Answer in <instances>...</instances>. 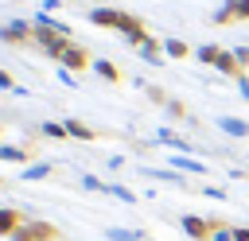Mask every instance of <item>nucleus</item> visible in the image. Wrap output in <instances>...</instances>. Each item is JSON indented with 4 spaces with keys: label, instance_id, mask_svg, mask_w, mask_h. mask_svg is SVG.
<instances>
[{
    "label": "nucleus",
    "instance_id": "obj_4",
    "mask_svg": "<svg viewBox=\"0 0 249 241\" xmlns=\"http://www.w3.org/2000/svg\"><path fill=\"white\" fill-rule=\"evenodd\" d=\"M58 62H62L66 70H86V66H89V54H86L82 47H74V43H70V47L58 54Z\"/></svg>",
    "mask_w": 249,
    "mask_h": 241
},
{
    "label": "nucleus",
    "instance_id": "obj_9",
    "mask_svg": "<svg viewBox=\"0 0 249 241\" xmlns=\"http://www.w3.org/2000/svg\"><path fill=\"white\" fill-rule=\"evenodd\" d=\"M66 128H70V132H74V136H82V140H93V132H89V128H86V124H78V120H70V124H66Z\"/></svg>",
    "mask_w": 249,
    "mask_h": 241
},
{
    "label": "nucleus",
    "instance_id": "obj_11",
    "mask_svg": "<svg viewBox=\"0 0 249 241\" xmlns=\"http://www.w3.org/2000/svg\"><path fill=\"white\" fill-rule=\"evenodd\" d=\"M233 241H249V229L245 225H233Z\"/></svg>",
    "mask_w": 249,
    "mask_h": 241
},
{
    "label": "nucleus",
    "instance_id": "obj_3",
    "mask_svg": "<svg viewBox=\"0 0 249 241\" xmlns=\"http://www.w3.org/2000/svg\"><path fill=\"white\" fill-rule=\"evenodd\" d=\"M202 58H206L210 66H218V70H226L230 78H241V74H245V70H241V58H230L226 51H214V47H206V51H202Z\"/></svg>",
    "mask_w": 249,
    "mask_h": 241
},
{
    "label": "nucleus",
    "instance_id": "obj_7",
    "mask_svg": "<svg viewBox=\"0 0 249 241\" xmlns=\"http://www.w3.org/2000/svg\"><path fill=\"white\" fill-rule=\"evenodd\" d=\"M237 19H249V0H230L226 12H218V23H237Z\"/></svg>",
    "mask_w": 249,
    "mask_h": 241
},
{
    "label": "nucleus",
    "instance_id": "obj_5",
    "mask_svg": "<svg viewBox=\"0 0 249 241\" xmlns=\"http://www.w3.org/2000/svg\"><path fill=\"white\" fill-rule=\"evenodd\" d=\"M16 241H54V225H43V222L23 225V229L16 233Z\"/></svg>",
    "mask_w": 249,
    "mask_h": 241
},
{
    "label": "nucleus",
    "instance_id": "obj_2",
    "mask_svg": "<svg viewBox=\"0 0 249 241\" xmlns=\"http://www.w3.org/2000/svg\"><path fill=\"white\" fill-rule=\"evenodd\" d=\"M31 35H35V43H39L51 58H58V54L70 47V35H66L62 27H51V23H35V27H31Z\"/></svg>",
    "mask_w": 249,
    "mask_h": 241
},
{
    "label": "nucleus",
    "instance_id": "obj_6",
    "mask_svg": "<svg viewBox=\"0 0 249 241\" xmlns=\"http://www.w3.org/2000/svg\"><path fill=\"white\" fill-rule=\"evenodd\" d=\"M23 225H27V222H23L19 210H0V233H4V237H16Z\"/></svg>",
    "mask_w": 249,
    "mask_h": 241
},
{
    "label": "nucleus",
    "instance_id": "obj_10",
    "mask_svg": "<svg viewBox=\"0 0 249 241\" xmlns=\"http://www.w3.org/2000/svg\"><path fill=\"white\" fill-rule=\"evenodd\" d=\"M97 70H101V74H105V78H113V82H117V78H121V74H117V70H113V66H109V62H101V66H97Z\"/></svg>",
    "mask_w": 249,
    "mask_h": 241
},
{
    "label": "nucleus",
    "instance_id": "obj_8",
    "mask_svg": "<svg viewBox=\"0 0 249 241\" xmlns=\"http://www.w3.org/2000/svg\"><path fill=\"white\" fill-rule=\"evenodd\" d=\"M187 233H191V237H214V233H218V222H202V218H187Z\"/></svg>",
    "mask_w": 249,
    "mask_h": 241
},
{
    "label": "nucleus",
    "instance_id": "obj_1",
    "mask_svg": "<svg viewBox=\"0 0 249 241\" xmlns=\"http://www.w3.org/2000/svg\"><path fill=\"white\" fill-rule=\"evenodd\" d=\"M93 23L97 27H117V31H124L128 35V43L132 47H144L148 54H160V43L144 31V23L136 19V16H128V12H113V8H101V12H93Z\"/></svg>",
    "mask_w": 249,
    "mask_h": 241
}]
</instances>
